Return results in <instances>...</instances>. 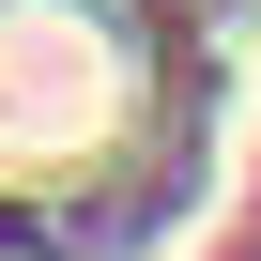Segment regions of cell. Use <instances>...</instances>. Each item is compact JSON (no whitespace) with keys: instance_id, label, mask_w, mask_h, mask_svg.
Wrapping results in <instances>:
<instances>
[{"instance_id":"1","label":"cell","mask_w":261,"mask_h":261,"mask_svg":"<svg viewBox=\"0 0 261 261\" xmlns=\"http://www.w3.org/2000/svg\"><path fill=\"white\" fill-rule=\"evenodd\" d=\"M108 139V46L77 16H0V169H62Z\"/></svg>"}]
</instances>
